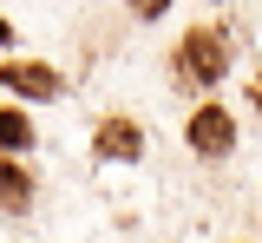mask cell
I'll list each match as a JSON object with an SVG mask.
<instances>
[{
	"mask_svg": "<svg viewBox=\"0 0 262 243\" xmlns=\"http://www.w3.org/2000/svg\"><path fill=\"white\" fill-rule=\"evenodd\" d=\"M131 13H138V20H164V13H170V0H125Z\"/></svg>",
	"mask_w": 262,
	"mask_h": 243,
	"instance_id": "obj_7",
	"label": "cell"
},
{
	"mask_svg": "<svg viewBox=\"0 0 262 243\" xmlns=\"http://www.w3.org/2000/svg\"><path fill=\"white\" fill-rule=\"evenodd\" d=\"M0 39H7V20H0Z\"/></svg>",
	"mask_w": 262,
	"mask_h": 243,
	"instance_id": "obj_9",
	"label": "cell"
},
{
	"mask_svg": "<svg viewBox=\"0 0 262 243\" xmlns=\"http://www.w3.org/2000/svg\"><path fill=\"white\" fill-rule=\"evenodd\" d=\"M98 151H105V158H138V151H144V132H138L131 118H105V125H98Z\"/></svg>",
	"mask_w": 262,
	"mask_h": 243,
	"instance_id": "obj_4",
	"label": "cell"
},
{
	"mask_svg": "<svg viewBox=\"0 0 262 243\" xmlns=\"http://www.w3.org/2000/svg\"><path fill=\"white\" fill-rule=\"evenodd\" d=\"M27 145H33L27 112H0V151H27Z\"/></svg>",
	"mask_w": 262,
	"mask_h": 243,
	"instance_id": "obj_6",
	"label": "cell"
},
{
	"mask_svg": "<svg viewBox=\"0 0 262 243\" xmlns=\"http://www.w3.org/2000/svg\"><path fill=\"white\" fill-rule=\"evenodd\" d=\"M177 72H184L190 86H216L229 72V39L216 33V27H190L184 46H177Z\"/></svg>",
	"mask_w": 262,
	"mask_h": 243,
	"instance_id": "obj_1",
	"label": "cell"
},
{
	"mask_svg": "<svg viewBox=\"0 0 262 243\" xmlns=\"http://www.w3.org/2000/svg\"><path fill=\"white\" fill-rule=\"evenodd\" d=\"M27 197H33V177L0 158V204H7V210H27Z\"/></svg>",
	"mask_w": 262,
	"mask_h": 243,
	"instance_id": "obj_5",
	"label": "cell"
},
{
	"mask_svg": "<svg viewBox=\"0 0 262 243\" xmlns=\"http://www.w3.org/2000/svg\"><path fill=\"white\" fill-rule=\"evenodd\" d=\"M256 105H262V79H256Z\"/></svg>",
	"mask_w": 262,
	"mask_h": 243,
	"instance_id": "obj_8",
	"label": "cell"
},
{
	"mask_svg": "<svg viewBox=\"0 0 262 243\" xmlns=\"http://www.w3.org/2000/svg\"><path fill=\"white\" fill-rule=\"evenodd\" d=\"M0 86L7 92H27V99H59L66 92V79L53 66H39V59H7L0 66Z\"/></svg>",
	"mask_w": 262,
	"mask_h": 243,
	"instance_id": "obj_3",
	"label": "cell"
},
{
	"mask_svg": "<svg viewBox=\"0 0 262 243\" xmlns=\"http://www.w3.org/2000/svg\"><path fill=\"white\" fill-rule=\"evenodd\" d=\"M229 145H236V118L223 105H196L190 112V151L196 158H223Z\"/></svg>",
	"mask_w": 262,
	"mask_h": 243,
	"instance_id": "obj_2",
	"label": "cell"
}]
</instances>
